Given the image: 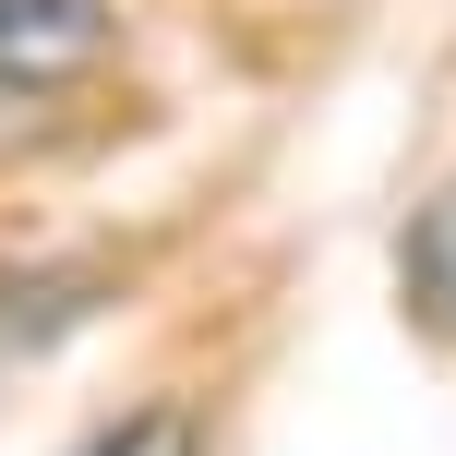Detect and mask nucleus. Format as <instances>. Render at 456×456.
I'll return each mask as SVG.
<instances>
[{
	"label": "nucleus",
	"instance_id": "f257e3e1",
	"mask_svg": "<svg viewBox=\"0 0 456 456\" xmlns=\"http://www.w3.org/2000/svg\"><path fill=\"white\" fill-rule=\"evenodd\" d=\"M109 61V0H0V96H48Z\"/></svg>",
	"mask_w": 456,
	"mask_h": 456
},
{
	"label": "nucleus",
	"instance_id": "f03ea898",
	"mask_svg": "<svg viewBox=\"0 0 456 456\" xmlns=\"http://www.w3.org/2000/svg\"><path fill=\"white\" fill-rule=\"evenodd\" d=\"M85 456H205V433H192L181 409H144V420H120V433H96Z\"/></svg>",
	"mask_w": 456,
	"mask_h": 456
},
{
	"label": "nucleus",
	"instance_id": "7ed1b4c3",
	"mask_svg": "<svg viewBox=\"0 0 456 456\" xmlns=\"http://www.w3.org/2000/svg\"><path fill=\"white\" fill-rule=\"evenodd\" d=\"M420 300H433V313H456V192L433 205V240H420Z\"/></svg>",
	"mask_w": 456,
	"mask_h": 456
}]
</instances>
